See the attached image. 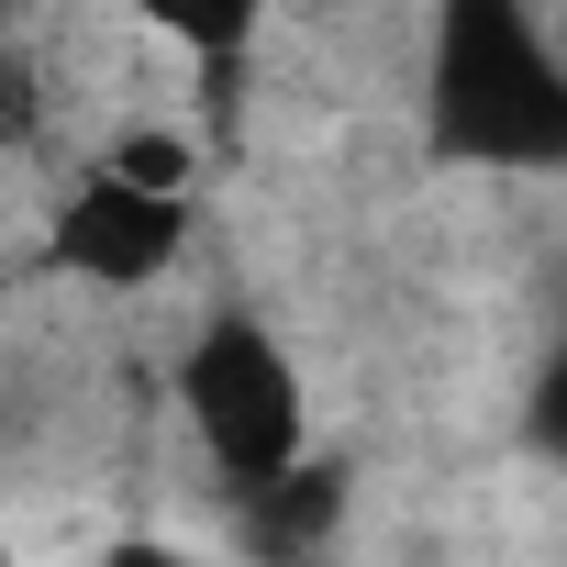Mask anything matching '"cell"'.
Instances as JSON below:
<instances>
[{
  "label": "cell",
  "instance_id": "4",
  "mask_svg": "<svg viewBox=\"0 0 567 567\" xmlns=\"http://www.w3.org/2000/svg\"><path fill=\"white\" fill-rule=\"evenodd\" d=\"M267 12H278V0H134V23H145L178 68H200V79H234V68L256 56Z\"/></svg>",
  "mask_w": 567,
  "mask_h": 567
},
{
  "label": "cell",
  "instance_id": "1",
  "mask_svg": "<svg viewBox=\"0 0 567 567\" xmlns=\"http://www.w3.org/2000/svg\"><path fill=\"white\" fill-rule=\"evenodd\" d=\"M423 156L567 178V34L545 0H423Z\"/></svg>",
  "mask_w": 567,
  "mask_h": 567
},
{
  "label": "cell",
  "instance_id": "7",
  "mask_svg": "<svg viewBox=\"0 0 567 567\" xmlns=\"http://www.w3.org/2000/svg\"><path fill=\"white\" fill-rule=\"evenodd\" d=\"M523 434H534V445L567 467V346L545 357V379H534V401H523Z\"/></svg>",
  "mask_w": 567,
  "mask_h": 567
},
{
  "label": "cell",
  "instance_id": "6",
  "mask_svg": "<svg viewBox=\"0 0 567 567\" xmlns=\"http://www.w3.org/2000/svg\"><path fill=\"white\" fill-rule=\"evenodd\" d=\"M23 145H45V56L0 23V156H23Z\"/></svg>",
  "mask_w": 567,
  "mask_h": 567
},
{
  "label": "cell",
  "instance_id": "3",
  "mask_svg": "<svg viewBox=\"0 0 567 567\" xmlns=\"http://www.w3.org/2000/svg\"><path fill=\"white\" fill-rule=\"evenodd\" d=\"M189 234H200V189H145L112 156H79L45 200L34 256H45V278H68L90 301H145V290L178 278Z\"/></svg>",
  "mask_w": 567,
  "mask_h": 567
},
{
  "label": "cell",
  "instance_id": "2",
  "mask_svg": "<svg viewBox=\"0 0 567 567\" xmlns=\"http://www.w3.org/2000/svg\"><path fill=\"white\" fill-rule=\"evenodd\" d=\"M167 401H178L189 456H200L234 501L278 489V478L312 456V379H301L290 334H278L267 312H245V301H223V312L189 323V346H178V368H167Z\"/></svg>",
  "mask_w": 567,
  "mask_h": 567
},
{
  "label": "cell",
  "instance_id": "5",
  "mask_svg": "<svg viewBox=\"0 0 567 567\" xmlns=\"http://www.w3.org/2000/svg\"><path fill=\"white\" fill-rule=\"evenodd\" d=\"M90 156H112V167H123V178H145V189H200V134H189V123H167V112L112 123Z\"/></svg>",
  "mask_w": 567,
  "mask_h": 567
}]
</instances>
